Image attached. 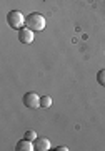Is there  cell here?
Masks as SVG:
<instances>
[{
	"label": "cell",
	"mask_w": 105,
	"mask_h": 151,
	"mask_svg": "<svg viewBox=\"0 0 105 151\" xmlns=\"http://www.w3.org/2000/svg\"><path fill=\"white\" fill-rule=\"evenodd\" d=\"M25 27H28L30 30H33V32H35V30L40 32V30L45 29V19H43V15H40V14H37V12H33V14H30V15L27 17Z\"/></svg>",
	"instance_id": "obj_1"
},
{
	"label": "cell",
	"mask_w": 105,
	"mask_h": 151,
	"mask_svg": "<svg viewBox=\"0 0 105 151\" xmlns=\"http://www.w3.org/2000/svg\"><path fill=\"white\" fill-rule=\"evenodd\" d=\"M33 145H35V150H37V151H48L50 148H52V145H50V139H47V138H42V136L33 141Z\"/></svg>",
	"instance_id": "obj_5"
},
{
	"label": "cell",
	"mask_w": 105,
	"mask_h": 151,
	"mask_svg": "<svg viewBox=\"0 0 105 151\" xmlns=\"http://www.w3.org/2000/svg\"><path fill=\"white\" fill-rule=\"evenodd\" d=\"M50 106H52V97L50 96H42L40 97V108L47 109V108H50Z\"/></svg>",
	"instance_id": "obj_7"
},
{
	"label": "cell",
	"mask_w": 105,
	"mask_h": 151,
	"mask_svg": "<svg viewBox=\"0 0 105 151\" xmlns=\"http://www.w3.org/2000/svg\"><path fill=\"white\" fill-rule=\"evenodd\" d=\"M18 40L22 44H32L33 42V30H30L28 27H23L18 30Z\"/></svg>",
	"instance_id": "obj_4"
},
{
	"label": "cell",
	"mask_w": 105,
	"mask_h": 151,
	"mask_svg": "<svg viewBox=\"0 0 105 151\" xmlns=\"http://www.w3.org/2000/svg\"><path fill=\"white\" fill-rule=\"evenodd\" d=\"M7 22H9V25L12 29H15V30H20L23 29V24L27 22V19L23 17V14L18 10H10L7 14Z\"/></svg>",
	"instance_id": "obj_2"
},
{
	"label": "cell",
	"mask_w": 105,
	"mask_h": 151,
	"mask_svg": "<svg viewBox=\"0 0 105 151\" xmlns=\"http://www.w3.org/2000/svg\"><path fill=\"white\" fill-rule=\"evenodd\" d=\"M17 151H33L35 150V145L32 143L30 139H20L18 143H17V148H15Z\"/></svg>",
	"instance_id": "obj_6"
},
{
	"label": "cell",
	"mask_w": 105,
	"mask_h": 151,
	"mask_svg": "<svg viewBox=\"0 0 105 151\" xmlns=\"http://www.w3.org/2000/svg\"><path fill=\"white\" fill-rule=\"evenodd\" d=\"M25 138H27V139H30V141H35V139H37V133H35V131H32V129H28L25 133Z\"/></svg>",
	"instance_id": "obj_9"
},
{
	"label": "cell",
	"mask_w": 105,
	"mask_h": 151,
	"mask_svg": "<svg viewBox=\"0 0 105 151\" xmlns=\"http://www.w3.org/2000/svg\"><path fill=\"white\" fill-rule=\"evenodd\" d=\"M57 151H68V148H67V146H58Z\"/></svg>",
	"instance_id": "obj_10"
},
{
	"label": "cell",
	"mask_w": 105,
	"mask_h": 151,
	"mask_svg": "<svg viewBox=\"0 0 105 151\" xmlns=\"http://www.w3.org/2000/svg\"><path fill=\"white\" fill-rule=\"evenodd\" d=\"M97 81H99L100 86H104V87H105V69L99 70V74H97Z\"/></svg>",
	"instance_id": "obj_8"
},
{
	"label": "cell",
	"mask_w": 105,
	"mask_h": 151,
	"mask_svg": "<svg viewBox=\"0 0 105 151\" xmlns=\"http://www.w3.org/2000/svg\"><path fill=\"white\" fill-rule=\"evenodd\" d=\"M23 104H25V108H30V109L40 108V96L33 91L27 92L25 96H23Z\"/></svg>",
	"instance_id": "obj_3"
}]
</instances>
